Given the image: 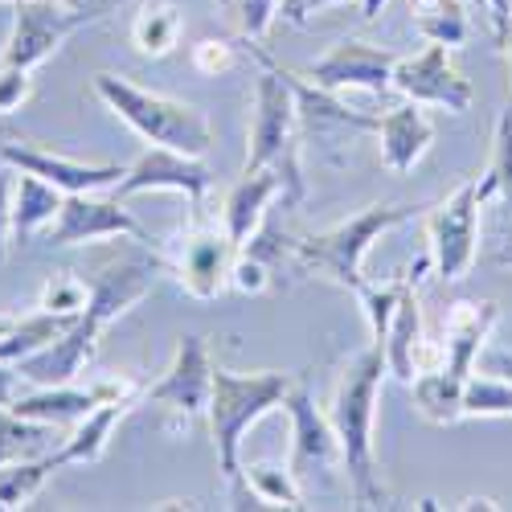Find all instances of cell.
Returning <instances> with one entry per match:
<instances>
[{
	"label": "cell",
	"mask_w": 512,
	"mask_h": 512,
	"mask_svg": "<svg viewBox=\"0 0 512 512\" xmlns=\"http://www.w3.org/2000/svg\"><path fill=\"white\" fill-rule=\"evenodd\" d=\"M234 259H238V246L222 226H193L177 242V254L168 259V275H173L193 300H218L230 287Z\"/></svg>",
	"instance_id": "cell-10"
},
{
	"label": "cell",
	"mask_w": 512,
	"mask_h": 512,
	"mask_svg": "<svg viewBox=\"0 0 512 512\" xmlns=\"http://www.w3.org/2000/svg\"><path fill=\"white\" fill-rule=\"evenodd\" d=\"M242 476L254 488L267 508H304V492H300V476L291 472V463H263V459H250L242 463Z\"/></svg>",
	"instance_id": "cell-28"
},
{
	"label": "cell",
	"mask_w": 512,
	"mask_h": 512,
	"mask_svg": "<svg viewBox=\"0 0 512 512\" xmlns=\"http://www.w3.org/2000/svg\"><path fill=\"white\" fill-rule=\"evenodd\" d=\"M492 267H512V213H508L504 242H500V246H496V254H492Z\"/></svg>",
	"instance_id": "cell-43"
},
{
	"label": "cell",
	"mask_w": 512,
	"mask_h": 512,
	"mask_svg": "<svg viewBox=\"0 0 512 512\" xmlns=\"http://www.w3.org/2000/svg\"><path fill=\"white\" fill-rule=\"evenodd\" d=\"M226 25L242 37V41H263L267 29L279 17V0H218Z\"/></svg>",
	"instance_id": "cell-34"
},
{
	"label": "cell",
	"mask_w": 512,
	"mask_h": 512,
	"mask_svg": "<svg viewBox=\"0 0 512 512\" xmlns=\"http://www.w3.org/2000/svg\"><path fill=\"white\" fill-rule=\"evenodd\" d=\"M422 209L426 205H369V209L357 213V218L340 222V226H332L324 234L291 238V259L300 263V271H316V275L332 279L336 287H345V291L357 295V287L369 283L365 271H361L369 246L386 230L422 218Z\"/></svg>",
	"instance_id": "cell-5"
},
{
	"label": "cell",
	"mask_w": 512,
	"mask_h": 512,
	"mask_svg": "<svg viewBox=\"0 0 512 512\" xmlns=\"http://www.w3.org/2000/svg\"><path fill=\"white\" fill-rule=\"evenodd\" d=\"M58 472L54 455H37V459H17L0 467V512L5 508H21L25 500H33L50 476Z\"/></svg>",
	"instance_id": "cell-29"
},
{
	"label": "cell",
	"mask_w": 512,
	"mask_h": 512,
	"mask_svg": "<svg viewBox=\"0 0 512 512\" xmlns=\"http://www.w3.org/2000/svg\"><path fill=\"white\" fill-rule=\"evenodd\" d=\"M50 435H54V426L29 422V418L13 414L9 406H0V467L17 463V459H37V451L46 447Z\"/></svg>",
	"instance_id": "cell-30"
},
{
	"label": "cell",
	"mask_w": 512,
	"mask_h": 512,
	"mask_svg": "<svg viewBox=\"0 0 512 512\" xmlns=\"http://www.w3.org/2000/svg\"><path fill=\"white\" fill-rule=\"evenodd\" d=\"M435 140V123L426 119L422 103H402L386 115H377V144H381V164L390 173H410V168L426 156Z\"/></svg>",
	"instance_id": "cell-20"
},
{
	"label": "cell",
	"mask_w": 512,
	"mask_h": 512,
	"mask_svg": "<svg viewBox=\"0 0 512 512\" xmlns=\"http://www.w3.org/2000/svg\"><path fill=\"white\" fill-rule=\"evenodd\" d=\"M410 279V275H406ZM406 279H394V283H361L357 287V300H361V312L369 320V332H373V345L386 349V336H390V320H394V308L406 291Z\"/></svg>",
	"instance_id": "cell-33"
},
{
	"label": "cell",
	"mask_w": 512,
	"mask_h": 512,
	"mask_svg": "<svg viewBox=\"0 0 512 512\" xmlns=\"http://www.w3.org/2000/svg\"><path fill=\"white\" fill-rule=\"evenodd\" d=\"M484 373L512 381V353H488V357H484Z\"/></svg>",
	"instance_id": "cell-42"
},
{
	"label": "cell",
	"mask_w": 512,
	"mask_h": 512,
	"mask_svg": "<svg viewBox=\"0 0 512 512\" xmlns=\"http://www.w3.org/2000/svg\"><path fill=\"white\" fill-rule=\"evenodd\" d=\"M291 386L295 381L275 369L230 373L222 365H213V394H209L205 418L213 431V451H218V472L234 492V508H267L242 476V443L250 435V426H259L275 406H283Z\"/></svg>",
	"instance_id": "cell-1"
},
{
	"label": "cell",
	"mask_w": 512,
	"mask_h": 512,
	"mask_svg": "<svg viewBox=\"0 0 512 512\" xmlns=\"http://www.w3.org/2000/svg\"><path fill=\"white\" fill-rule=\"evenodd\" d=\"M332 5H345V0H279V17L287 25H308L316 13L332 9Z\"/></svg>",
	"instance_id": "cell-39"
},
{
	"label": "cell",
	"mask_w": 512,
	"mask_h": 512,
	"mask_svg": "<svg viewBox=\"0 0 512 512\" xmlns=\"http://www.w3.org/2000/svg\"><path fill=\"white\" fill-rule=\"evenodd\" d=\"M463 386L467 381L451 377L443 365L435 369H422L414 381H410V394H414V410L422 418H431L439 426H451L463 418Z\"/></svg>",
	"instance_id": "cell-24"
},
{
	"label": "cell",
	"mask_w": 512,
	"mask_h": 512,
	"mask_svg": "<svg viewBox=\"0 0 512 512\" xmlns=\"http://www.w3.org/2000/svg\"><path fill=\"white\" fill-rule=\"evenodd\" d=\"M455 508H496L492 500H463V504H455Z\"/></svg>",
	"instance_id": "cell-45"
},
{
	"label": "cell",
	"mask_w": 512,
	"mask_h": 512,
	"mask_svg": "<svg viewBox=\"0 0 512 512\" xmlns=\"http://www.w3.org/2000/svg\"><path fill=\"white\" fill-rule=\"evenodd\" d=\"M463 418H512V381L472 373L463 386Z\"/></svg>",
	"instance_id": "cell-32"
},
{
	"label": "cell",
	"mask_w": 512,
	"mask_h": 512,
	"mask_svg": "<svg viewBox=\"0 0 512 512\" xmlns=\"http://www.w3.org/2000/svg\"><path fill=\"white\" fill-rule=\"evenodd\" d=\"M0 164L17 168V173H33L41 181H50L62 193H99V189H115V181L127 173L123 164H82V160H66L54 156L46 148H37L29 140H5L0 144Z\"/></svg>",
	"instance_id": "cell-17"
},
{
	"label": "cell",
	"mask_w": 512,
	"mask_h": 512,
	"mask_svg": "<svg viewBox=\"0 0 512 512\" xmlns=\"http://www.w3.org/2000/svg\"><path fill=\"white\" fill-rule=\"evenodd\" d=\"M181 33H185V13L177 5H168V0H148L132 21V41H136V50L148 54V58L173 54Z\"/></svg>",
	"instance_id": "cell-25"
},
{
	"label": "cell",
	"mask_w": 512,
	"mask_h": 512,
	"mask_svg": "<svg viewBox=\"0 0 512 512\" xmlns=\"http://www.w3.org/2000/svg\"><path fill=\"white\" fill-rule=\"evenodd\" d=\"M386 5H390V0H361V17H365V21H373V17H377L381 9H386Z\"/></svg>",
	"instance_id": "cell-44"
},
{
	"label": "cell",
	"mask_w": 512,
	"mask_h": 512,
	"mask_svg": "<svg viewBox=\"0 0 512 512\" xmlns=\"http://www.w3.org/2000/svg\"><path fill=\"white\" fill-rule=\"evenodd\" d=\"M132 406H136L132 398H115V402L95 406L87 418H78L70 426L66 443L58 451H50L54 463H58V472H62V467H70V463H99L103 451H107V443H111V431L127 418V410H132Z\"/></svg>",
	"instance_id": "cell-22"
},
{
	"label": "cell",
	"mask_w": 512,
	"mask_h": 512,
	"mask_svg": "<svg viewBox=\"0 0 512 512\" xmlns=\"http://www.w3.org/2000/svg\"><path fill=\"white\" fill-rule=\"evenodd\" d=\"M46 238H50V246H95L107 238L152 242L148 230L119 205V197H91V193H66Z\"/></svg>",
	"instance_id": "cell-11"
},
{
	"label": "cell",
	"mask_w": 512,
	"mask_h": 512,
	"mask_svg": "<svg viewBox=\"0 0 512 512\" xmlns=\"http://www.w3.org/2000/svg\"><path fill=\"white\" fill-rule=\"evenodd\" d=\"M189 58H193V70L205 74V78H218V74H226V70L238 62V58H234V46H230V41H222V37L197 41Z\"/></svg>",
	"instance_id": "cell-36"
},
{
	"label": "cell",
	"mask_w": 512,
	"mask_h": 512,
	"mask_svg": "<svg viewBox=\"0 0 512 512\" xmlns=\"http://www.w3.org/2000/svg\"><path fill=\"white\" fill-rule=\"evenodd\" d=\"M488 13H492V29H496V46H508V33H512V0H484Z\"/></svg>",
	"instance_id": "cell-40"
},
{
	"label": "cell",
	"mask_w": 512,
	"mask_h": 512,
	"mask_svg": "<svg viewBox=\"0 0 512 512\" xmlns=\"http://www.w3.org/2000/svg\"><path fill=\"white\" fill-rule=\"evenodd\" d=\"M386 349L369 345L353 353L336 373V390L328 402V418L340 443V472L349 476V488L361 508L381 504L377 484V459H373V418H377V394L386 381Z\"/></svg>",
	"instance_id": "cell-2"
},
{
	"label": "cell",
	"mask_w": 512,
	"mask_h": 512,
	"mask_svg": "<svg viewBox=\"0 0 512 512\" xmlns=\"http://www.w3.org/2000/svg\"><path fill=\"white\" fill-rule=\"evenodd\" d=\"M246 50L263 62V74L254 82V123H250V144L242 173H279L283 181V205L304 201V173H300V111L287 78L279 74L275 58L263 50V41H246Z\"/></svg>",
	"instance_id": "cell-3"
},
{
	"label": "cell",
	"mask_w": 512,
	"mask_h": 512,
	"mask_svg": "<svg viewBox=\"0 0 512 512\" xmlns=\"http://www.w3.org/2000/svg\"><path fill=\"white\" fill-rule=\"evenodd\" d=\"M496 320H500V308L492 300H459V304H451V312L443 320V345H439L443 369L451 377L467 381L476 373V361H480V353L488 345Z\"/></svg>",
	"instance_id": "cell-18"
},
{
	"label": "cell",
	"mask_w": 512,
	"mask_h": 512,
	"mask_svg": "<svg viewBox=\"0 0 512 512\" xmlns=\"http://www.w3.org/2000/svg\"><path fill=\"white\" fill-rule=\"evenodd\" d=\"M13 177H17V168H0V263L13 254Z\"/></svg>",
	"instance_id": "cell-37"
},
{
	"label": "cell",
	"mask_w": 512,
	"mask_h": 512,
	"mask_svg": "<svg viewBox=\"0 0 512 512\" xmlns=\"http://www.w3.org/2000/svg\"><path fill=\"white\" fill-rule=\"evenodd\" d=\"M275 197H283V181H279V173H271V168H263V173H242L238 185L226 193V201H222V230L234 238L238 250L263 230L267 205Z\"/></svg>",
	"instance_id": "cell-21"
},
{
	"label": "cell",
	"mask_w": 512,
	"mask_h": 512,
	"mask_svg": "<svg viewBox=\"0 0 512 512\" xmlns=\"http://www.w3.org/2000/svg\"><path fill=\"white\" fill-rule=\"evenodd\" d=\"M480 197H500L512 213V99L508 107L500 111L496 119V136H492V164H488V173L480 181Z\"/></svg>",
	"instance_id": "cell-31"
},
{
	"label": "cell",
	"mask_w": 512,
	"mask_h": 512,
	"mask_svg": "<svg viewBox=\"0 0 512 512\" xmlns=\"http://www.w3.org/2000/svg\"><path fill=\"white\" fill-rule=\"evenodd\" d=\"M103 324L95 316L82 312L58 340H50L46 349H37L33 357L17 361V377L29 381V386H70V381L87 369L99 353V340H103Z\"/></svg>",
	"instance_id": "cell-16"
},
{
	"label": "cell",
	"mask_w": 512,
	"mask_h": 512,
	"mask_svg": "<svg viewBox=\"0 0 512 512\" xmlns=\"http://www.w3.org/2000/svg\"><path fill=\"white\" fill-rule=\"evenodd\" d=\"M431 267V254L426 259H418V267L410 271L406 279V291L402 300L394 308V320H390V336H386V369L402 381V386H410V381L418 377L422 369V312H418V275Z\"/></svg>",
	"instance_id": "cell-19"
},
{
	"label": "cell",
	"mask_w": 512,
	"mask_h": 512,
	"mask_svg": "<svg viewBox=\"0 0 512 512\" xmlns=\"http://www.w3.org/2000/svg\"><path fill=\"white\" fill-rule=\"evenodd\" d=\"M13 5H17V0H13Z\"/></svg>",
	"instance_id": "cell-47"
},
{
	"label": "cell",
	"mask_w": 512,
	"mask_h": 512,
	"mask_svg": "<svg viewBox=\"0 0 512 512\" xmlns=\"http://www.w3.org/2000/svg\"><path fill=\"white\" fill-rule=\"evenodd\" d=\"M394 91L406 95L410 103H422V107H443V111H467L476 99L472 82H467L455 66H451V54L447 46L431 41L422 54L414 58H398L394 66Z\"/></svg>",
	"instance_id": "cell-12"
},
{
	"label": "cell",
	"mask_w": 512,
	"mask_h": 512,
	"mask_svg": "<svg viewBox=\"0 0 512 512\" xmlns=\"http://www.w3.org/2000/svg\"><path fill=\"white\" fill-rule=\"evenodd\" d=\"M410 21L418 37L439 41V46L455 50L467 41V9L463 0H410Z\"/></svg>",
	"instance_id": "cell-27"
},
{
	"label": "cell",
	"mask_w": 512,
	"mask_h": 512,
	"mask_svg": "<svg viewBox=\"0 0 512 512\" xmlns=\"http://www.w3.org/2000/svg\"><path fill=\"white\" fill-rule=\"evenodd\" d=\"M78 316H54V312H33L25 320H17L5 336H0V365H17L25 357H33L37 349H46L50 340H58Z\"/></svg>",
	"instance_id": "cell-26"
},
{
	"label": "cell",
	"mask_w": 512,
	"mask_h": 512,
	"mask_svg": "<svg viewBox=\"0 0 512 512\" xmlns=\"http://www.w3.org/2000/svg\"><path fill=\"white\" fill-rule=\"evenodd\" d=\"M17 386H21V377L13 365H0V406H13L17 398Z\"/></svg>",
	"instance_id": "cell-41"
},
{
	"label": "cell",
	"mask_w": 512,
	"mask_h": 512,
	"mask_svg": "<svg viewBox=\"0 0 512 512\" xmlns=\"http://www.w3.org/2000/svg\"><path fill=\"white\" fill-rule=\"evenodd\" d=\"M209 181L213 177L201 164V156L152 144L136 164H127V173L115 181L111 197L127 201V197H140V193H181L193 209H201V201L209 193Z\"/></svg>",
	"instance_id": "cell-9"
},
{
	"label": "cell",
	"mask_w": 512,
	"mask_h": 512,
	"mask_svg": "<svg viewBox=\"0 0 512 512\" xmlns=\"http://www.w3.org/2000/svg\"><path fill=\"white\" fill-rule=\"evenodd\" d=\"M508 50H512V33H508Z\"/></svg>",
	"instance_id": "cell-46"
},
{
	"label": "cell",
	"mask_w": 512,
	"mask_h": 512,
	"mask_svg": "<svg viewBox=\"0 0 512 512\" xmlns=\"http://www.w3.org/2000/svg\"><path fill=\"white\" fill-rule=\"evenodd\" d=\"M33 91V78L29 70H13V66H0V115H13Z\"/></svg>",
	"instance_id": "cell-38"
},
{
	"label": "cell",
	"mask_w": 512,
	"mask_h": 512,
	"mask_svg": "<svg viewBox=\"0 0 512 512\" xmlns=\"http://www.w3.org/2000/svg\"><path fill=\"white\" fill-rule=\"evenodd\" d=\"M394 66L398 58L390 50L373 46V41H361V37H345L336 46L316 58L304 78H312L316 87L340 95V91H369V95H390L394 91Z\"/></svg>",
	"instance_id": "cell-8"
},
{
	"label": "cell",
	"mask_w": 512,
	"mask_h": 512,
	"mask_svg": "<svg viewBox=\"0 0 512 512\" xmlns=\"http://www.w3.org/2000/svg\"><path fill=\"white\" fill-rule=\"evenodd\" d=\"M279 74L287 78V87L295 95V111H300V136L304 140H316L320 148H340V144H349V136H357V132H373L377 136V115L345 107L332 91L316 87L312 78L295 74V70L279 66Z\"/></svg>",
	"instance_id": "cell-14"
},
{
	"label": "cell",
	"mask_w": 512,
	"mask_h": 512,
	"mask_svg": "<svg viewBox=\"0 0 512 512\" xmlns=\"http://www.w3.org/2000/svg\"><path fill=\"white\" fill-rule=\"evenodd\" d=\"M87 300H91V287L82 275H70V271H58L46 279L37 295V308L41 312H54V316H82L87 312Z\"/></svg>",
	"instance_id": "cell-35"
},
{
	"label": "cell",
	"mask_w": 512,
	"mask_h": 512,
	"mask_svg": "<svg viewBox=\"0 0 512 512\" xmlns=\"http://www.w3.org/2000/svg\"><path fill=\"white\" fill-rule=\"evenodd\" d=\"M119 0H17L13 5V33L0 54V66L37 70L50 62L66 41L82 29L99 25Z\"/></svg>",
	"instance_id": "cell-6"
},
{
	"label": "cell",
	"mask_w": 512,
	"mask_h": 512,
	"mask_svg": "<svg viewBox=\"0 0 512 512\" xmlns=\"http://www.w3.org/2000/svg\"><path fill=\"white\" fill-rule=\"evenodd\" d=\"M283 410L291 418V472L300 476V484L340 467V443L332 431V418L328 410L316 406L308 381H295L291 394L283 398Z\"/></svg>",
	"instance_id": "cell-13"
},
{
	"label": "cell",
	"mask_w": 512,
	"mask_h": 512,
	"mask_svg": "<svg viewBox=\"0 0 512 512\" xmlns=\"http://www.w3.org/2000/svg\"><path fill=\"white\" fill-rule=\"evenodd\" d=\"M95 95L148 144L177 148V152H189V156H205L213 148L209 115L201 107H193V103L144 91V87H136L132 78L111 74V70L95 74Z\"/></svg>",
	"instance_id": "cell-4"
},
{
	"label": "cell",
	"mask_w": 512,
	"mask_h": 512,
	"mask_svg": "<svg viewBox=\"0 0 512 512\" xmlns=\"http://www.w3.org/2000/svg\"><path fill=\"white\" fill-rule=\"evenodd\" d=\"M209 394H213V361L205 336H181L173 365L160 373L156 386H144L148 402L168 406L181 418H201L209 410Z\"/></svg>",
	"instance_id": "cell-15"
},
{
	"label": "cell",
	"mask_w": 512,
	"mask_h": 512,
	"mask_svg": "<svg viewBox=\"0 0 512 512\" xmlns=\"http://www.w3.org/2000/svg\"><path fill=\"white\" fill-rule=\"evenodd\" d=\"M62 189H54L50 181H41L33 173H17L13 177V242L25 246L37 230H50L58 209H62Z\"/></svg>",
	"instance_id": "cell-23"
},
{
	"label": "cell",
	"mask_w": 512,
	"mask_h": 512,
	"mask_svg": "<svg viewBox=\"0 0 512 512\" xmlns=\"http://www.w3.org/2000/svg\"><path fill=\"white\" fill-rule=\"evenodd\" d=\"M480 177L463 181L447 201L431 205V263L443 283H459L480 254Z\"/></svg>",
	"instance_id": "cell-7"
}]
</instances>
